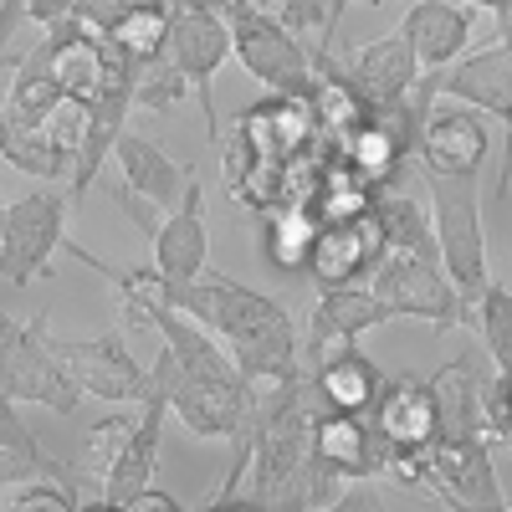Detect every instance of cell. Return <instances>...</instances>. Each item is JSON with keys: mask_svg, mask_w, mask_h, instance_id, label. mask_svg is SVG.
I'll return each mask as SVG.
<instances>
[{"mask_svg": "<svg viewBox=\"0 0 512 512\" xmlns=\"http://www.w3.org/2000/svg\"><path fill=\"white\" fill-rule=\"evenodd\" d=\"M57 349L72 369V379L88 390L93 400H108V405H149L159 395V379L154 369H144V359H134L128 338L113 328V333H98V338H57Z\"/></svg>", "mask_w": 512, "mask_h": 512, "instance_id": "cell-8", "label": "cell"}, {"mask_svg": "<svg viewBox=\"0 0 512 512\" xmlns=\"http://www.w3.org/2000/svg\"><path fill=\"white\" fill-rule=\"evenodd\" d=\"M175 415L169 410V400L164 395H154L149 405H144V415H139V425H134V436H128V446H123V456L113 461V472L103 477V502L98 507H128V497L134 492H144L149 482H154V466H159V436H164V420Z\"/></svg>", "mask_w": 512, "mask_h": 512, "instance_id": "cell-20", "label": "cell"}, {"mask_svg": "<svg viewBox=\"0 0 512 512\" xmlns=\"http://www.w3.org/2000/svg\"><path fill=\"white\" fill-rule=\"evenodd\" d=\"M67 210H77L72 190H41L6 205V216H0V272H6L11 292L47 277L52 256L67 246Z\"/></svg>", "mask_w": 512, "mask_h": 512, "instance_id": "cell-6", "label": "cell"}, {"mask_svg": "<svg viewBox=\"0 0 512 512\" xmlns=\"http://www.w3.org/2000/svg\"><path fill=\"white\" fill-rule=\"evenodd\" d=\"M0 507H6V512H77L82 492L72 482H62V477H36L26 487H11Z\"/></svg>", "mask_w": 512, "mask_h": 512, "instance_id": "cell-32", "label": "cell"}, {"mask_svg": "<svg viewBox=\"0 0 512 512\" xmlns=\"http://www.w3.org/2000/svg\"><path fill=\"white\" fill-rule=\"evenodd\" d=\"M390 256V236H384L379 216L364 210V216H349V221H328L323 236H318V251L308 262V277L318 292L328 287H359L374 277V267Z\"/></svg>", "mask_w": 512, "mask_h": 512, "instance_id": "cell-12", "label": "cell"}, {"mask_svg": "<svg viewBox=\"0 0 512 512\" xmlns=\"http://www.w3.org/2000/svg\"><path fill=\"white\" fill-rule=\"evenodd\" d=\"M349 477L338 472V466H328L318 451L297 466V477L287 482V492H282V512H318V507H344V497H349Z\"/></svg>", "mask_w": 512, "mask_h": 512, "instance_id": "cell-29", "label": "cell"}, {"mask_svg": "<svg viewBox=\"0 0 512 512\" xmlns=\"http://www.w3.org/2000/svg\"><path fill=\"white\" fill-rule=\"evenodd\" d=\"M123 512H180V497H169L164 487H144V492H134V497H128V507Z\"/></svg>", "mask_w": 512, "mask_h": 512, "instance_id": "cell-36", "label": "cell"}, {"mask_svg": "<svg viewBox=\"0 0 512 512\" xmlns=\"http://www.w3.org/2000/svg\"><path fill=\"white\" fill-rule=\"evenodd\" d=\"M169 57L180 62V72L190 77V88L200 93V113H205V134H210V144H221L216 72H221V67L236 57L231 16H226V11H195V6H175V36H169Z\"/></svg>", "mask_w": 512, "mask_h": 512, "instance_id": "cell-9", "label": "cell"}, {"mask_svg": "<svg viewBox=\"0 0 512 512\" xmlns=\"http://www.w3.org/2000/svg\"><path fill=\"white\" fill-rule=\"evenodd\" d=\"M313 384H318L323 410H354V415H369L374 400H379V390H384V374H379V364L354 344V349H344L338 359H328L323 369H313Z\"/></svg>", "mask_w": 512, "mask_h": 512, "instance_id": "cell-23", "label": "cell"}, {"mask_svg": "<svg viewBox=\"0 0 512 512\" xmlns=\"http://www.w3.org/2000/svg\"><path fill=\"white\" fill-rule=\"evenodd\" d=\"M118 169H123V185L134 190L139 200H149L154 210H175L180 200H185V190H190V180H195V169H185V164H175L154 139H144V134H128L123 128V139H118Z\"/></svg>", "mask_w": 512, "mask_h": 512, "instance_id": "cell-19", "label": "cell"}, {"mask_svg": "<svg viewBox=\"0 0 512 512\" xmlns=\"http://www.w3.org/2000/svg\"><path fill=\"white\" fill-rule=\"evenodd\" d=\"M128 6H139V0H82V6H77V16L82 21H88V26H98V31H108Z\"/></svg>", "mask_w": 512, "mask_h": 512, "instance_id": "cell-35", "label": "cell"}, {"mask_svg": "<svg viewBox=\"0 0 512 512\" xmlns=\"http://www.w3.org/2000/svg\"><path fill=\"white\" fill-rule=\"evenodd\" d=\"M374 195H379V185L364 175V169L349 159V154H328V164H323V180H318V195H313V210L323 216V226L328 221H349V216H364V210H374Z\"/></svg>", "mask_w": 512, "mask_h": 512, "instance_id": "cell-27", "label": "cell"}, {"mask_svg": "<svg viewBox=\"0 0 512 512\" xmlns=\"http://www.w3.org/2000/svg\"><path fill=\"white\" fill-rule=\"evenodd\" d=\"M323 236V216L313 205H277L262 216V231H256V246H262V262L282 277H308V262L318 251Z\"/></svg>", "mask_w": 512, "mask_h": 512, "instance_id": "cell-21", "label": "cell"}, {"mask_svg": "<svg viewBox=\"0 0 512 512\" xmlns=\"http://www.w3.org/2000/svg\"><path fill=\"white\" fill-rule=\"evenodd\" d=\"M262 11H272L277 21H287L297 36L313 31L318 41L313 47H323V36H328V0H256Z\"/></svg>", "mask_w": 512, "mask_h": 512, "instance_id": "cell-33", "label": "cell"}, {"mask_svg": "<svg viewBox=\"0 0 512 512\" xmlns=\"http://www.w3.org/2000/svg\"><path fill=\"white\" fill-rule=\"evenodd\" d=\"M118 205L144 226V236L154 246V267H159V277L169 287L200 282L210 272V231H205V190H200V180H190V190H185V200L175 210H154L128 185H123Z\"/></svg>", "mask_w": 512, "mask_h": 512, "instance_id": "cell-5", "label": "cell"}, {"mask_svg": "<svg viewBox=\"0 0 512 512\" xmlns=\"http://www.w3.org/2000/svg\"><path fill=\"white\" fill-rule=\"evenodd\" d=\"M415 159L425 175H482L487 164V113L441 98L420 123Z\"/></svg>", "mask_w": 512, "mask_h": 512, "instance_id": "cell-13", "label": "cell"}, {"mask_svg": "<svg viewBox=\"0 0 512 512\" xmlns=\"http://www.w3.org/2000/svg\"><path fill=\"white\" fill-rule=\"evenodd\" d=\"M154 379H159V395L169 400V410H175V420L190 436H200V441H241V436L256 431L246 379H221V374L185 369L169 349H159Z\"/></svg>", "mask_w": 512, "mask_h": 512, "instance_id": "cell-3", "label": "cell"}, {"mask_svg": "<svg viewBox=\"0 0 512 512\" xmlns=\"http://www.w3.org/2000/svg\"><path fill=\"white\" fill-rule=\"evenodd\" d=\"M344 72L354 77V88L359 98L374 108V113H390V108H405L420 88V57L410 47V36L405 31H390V36H379V41H364V47L344 62Z\"/></svg>", "mask_w": 512, "mask_h": 512, "instance_id": "cell-14", "label": "cell"}, {"mask_svg": "<svg viewBox=\"0 0 512 512\" xmlns=\"http://www.w3.org/2000/svg\"><path fill=\"white\" fill-rule=\"evenodd\" d=\"M400 31L410 36V47L420 57L425 72H441L451 62L466 57L472 47V31H477V11L461 6V0H415L405 11Z\"/></svg>", "mask_w": 512, "mask_h": 512, "instance_id": "cell-18", "label": "cell"}, {"mask_svg": "<svg viewBox=\"0 0 512 512\" xmlns=\"http://www.w3.org/2000/svg\"><path fill=\"white\" fill-rule=\"evenodd\" d=\"M26 6V16L47 31V26H57V21H67V16H77V6L82 0H21Z\"/></svg>", "mask_w": 512, "mask_h": 512, "instance_id": "cell-34", "label": "cell"}, {"mask_svg": "<svg viewBox=\"0 0 512 512\" xmlns=\"http://www.w3.org/2000/svg\"><path fill=\"white\" fill-rule=\"evenodd\" d=\"M313 451L328 466H338L349 482H384L395 456V446L379 436L374 415H354V410H323L313 425Z\"/></svg>", "mask_w": 512, "mask_h": 512, "instance_id": "cell-16", "label": "cell"}, {"mask_svg": "<svg viewBox=\"0 0 512 512\" xmlns=\"http://www.w3.org/2000/svg\"><path fill=\"white\" fill-rule=\"evenodd\" d=\"M103 36H108V47L118 57H128L134 67L159 62V57H169V36H175V0H139V6H128Z\"/></svg>", "mask_w": 512, "mask_h": 512, "instance_id": "cell-24", "label": "cell"}, {"mask_svg": "<svg viewBox=\"0 0 512 512\" xmlns=\"http://www.w3.org/2000/svg\"><path fill=\"white\" fill-rule=\"evenodd\" d=\"M374 425L379 436L390 441L395 451H420L431 446L441 431V405H436V384L420 379V374H400V379H384V390L374 400Z\"/></svg>", "mask_w": 512, "mask_h": 512, "instance_id": "cell-17", "label": "cell"}, {"mask_svg": "<svg viewBox=\"0 0 512 512\" xmlns=\"http://www.w3.org/2000/svg\"><path fill=\"white\" fill-rule=\"evenodd\" d=\"M359 6H384V0H359Z\"/></svg>", "mask_w": 512, "mask_h": 512, "instance_id": "cell-41", "label": "cell"}, {"mask_svg": "<svg viewBox=\"0 0 512 512\" xmlns=\"http://www.w3.org/2000/svg\"><path fill=\"white\" fill-rule=\"evenodd\" d=\"M0 154H6L11 169H21L31 180H72V169H77V159L62 154L41 128H6L0 123Z\"/></svg>", "mask_w": 512, "mask_h": 512, "instance_id": "cell-28", "label": "cell"}, {"mask_svg": "<svg viewBox=\"0 0 512 512\" xmlns=\"http://www.w3.org/2000/svg\"><path fill=\"white\" fill-rule=\"evenodd\" d=\"M134 425L139 420H123V415H103L88 436H82V466L103 482L108 472H113V461L123 456V446H128V436H134Z\"/></svg>", "mask_w": 512, "mask_h": 512, "instance_id": "cell-31", "label": "cell"}, {"mask_svg": "<svg viewBox=\"0 0 512 512\" xmlns=\"http://www.w3.org/2000/svg\"><path fill=\"white\" fill-rule=\"evenodd\" d=\"M231 134L251 149V154H267V159H292V154H303L323 139V128H318V108L308 98H287V93H267L262 103H251L241 108L236 128Z\"/></svg>", "mask_w": 512, "mask_h": 512, "instance_id": "cell-15", "label": "cell"}, {"mask_svg": "<svg viewBox=\"0 0 512 512\" xmlns=\"http://www.w3.org/2000/svg\"><path fill=\"white\" fill-rule=\"evenodd\" d=\"M185 93H190V77L180 72L175 57L144 62V67L134 72V108H139V113H164V108H175Z\"/></svg>", "mask_w": 512, "mask_h": 512, "instance_id": "cell-30", "label": "cell"}, {"mask_svg": "<svg viewBox=\"0 0 512 512\" xmlns=\"http://www.w3.org/2000/svg\"><path fill=\"white\" fill-rule=\"evenodd\" d=\"M369 287L390 303L395 318H420L431 328H466V303L456 282L446 277L441 262L431 256H415V251H390L384 262L374 267Z\"/></svg>", "mask_w": 512, "mask_h": 512, "instance_id": "cell-7", "label": "cell"}, {"mask_svg": "<svg viewBox=\"0 0 512 512\" xmlns=\"http://www.w3.org/2000/svg\"><path fill=\"white\" fill-rule=\"evenodd\" d=\"M349 6H359V0H328V36H323V47H313V52H333V36H338V26H344Z\"/></svg>", "mask_w": 512, "mask_h": 512, "instance_id": "cell-37", "label": "cell"}, {"mask_svg": "<svg viewBox=\"0 0 512 512\" xmlns=\"http://www.w3.org/2000/svg\"><path fill=\"white\" fill-rule=\"evenodd\" d=\"M67 93H62V82H57V72L47 67V57L36 52V41H31V52H26V62L6 77V128H41L47 123V113L62 103Z\"/></svg>", "mask_w": 512, "mask_h": 512, "instance_id": "cell-26", "label": "cell"}, {"mask_svg": "<svg viewBox=\"0 0 512 512\" xmlns=\"http://www.w3.org/2000/svg\"><path fill=\"white\" fill-rule=\"evenodd\" d=\"M425 185H431V210H436L441 267L456 282L466 303V328H472L482 292L497 282L487 256V231H482V175H425Z\"/></svg>", "mask_w": 512, "mask_h": 512, "instance_id": "cell-1", "label": "cell"}, {"mask_svg": "<svg viewBox=\"0 0 512 512\" xmlns=\"http://www.w3.org/2000/svg\"><path fill=\"white\" fill-rule=\"evenodd\" d=\"M374 216H379L384 236H390V251H415V256L441 262V236H436V210L431 205H420L400 185H379Z\"/></svg>", "mask_w": 512, "mask_h": 512, "instance_id": "cell-25", "label": "cell"}, {"mask_svg": "<svg viewBox=\"0 0 512 512\" xmlns=\"http://www.w3.org/2000/svg\"><path fill=\"white\" fill-rule=\"evenodd\" d=\"M390 318H395L390 303H384V297H379L369 282L318 292V308H313V318H308V338H303V364H308V374L323 369L328 359H338L344 349H354L364 333L384 328Z\"/></svg>", "mask_w": 512, "mask_h": 512, "instance_id": "cell-11", "label": "cell"}, {"mask_svg": "<svg viewBox=\"0 0 512 512\" xmlns=\"http://www.w3.org/2000/svg\"><path fill=\"white\" fill-rule=\"evenodd\" d=\"M497 31H502V41L512 47V16H507V21H497Z\"/></svg>", "mask_w": 512, "mask_h": 512, "instance_id": "cell-39", "label": "cell"}, {"mask_svg": "<svg viewBox=\"0 0 512 512\" xmlns=\"http://www.w3.org/2000/svg\"><path fill=\"white\" fill-rule=\"evenodd\" d=\"M36 477H62V482L77 487V472L67 461L41 451V441L31 436V425L21 420L16 400H6V405H0V487L11 492V487H26Z\"/></svg>", "mask_w": 512, "mask_h": 512, "instance_id": "cell-22", "label": "cell"}, {"mask_svg": "<svg viewBox=\"0 0 512 512\" xmlns=\"http://www.w3.org/2000/svg\"><path fill=\"white\" fill-rule=\"evenodd\" d=\"M226 16H231V36H236V62L262 82L267 93H287V98L313 103L318 62L303 47V36L287 21H277L272 11H262L256 0H236Z\"/></svg>", "mask_w": 512, "mask_h": 512, "instance_id": "cell-4", "label": "cell"}, {"mask_svg": "<svg viewBox=\"0 0 512 512\" xmlns=\"http://www.w3.org/2000/svg\"><path fill=\"white\" fill-rule=\"evenodd\" d=\"M0 395L6 400H31V405H47L52 415H72L88 390L72 379L62 349H57V333L47 328V318H6L0 323Z\"/></svg>", "mask_w": 512, "mask_h": 512, "instance_id": "cell-2", "label": "cell"}, {"mask_svg": "<svg viewBox=\"0 0 512 512\" xmlns=\"http://www.w3.org/2000/svg\"><path fill=\"white\" fill-rule=\"evenodd\" d=\"M461 6L487 11V16H497V21H507V16H512V0H461Z\"/></svg>", "mask_w": 512, "mask_h": 512, "instance_id": "cell-38", "label": "cell"}, {"mask_svg": "<svg viewBox=\"0 0 512 512\" xmlns=\"http://www.w3.org/2000/svg\"><path fill=\"white\" fill-rule=\"evenodd\" d=\"M502 369H512V349H507V359H502V364H497V374H502Z\"/></svg>", "mask_w": 512, "mask_h": 512, "instance_id": "cell-40", "label": "cell"}, {"mask_svg": "<svg viewBox=\"0 0 512 512\" xmlns=\"http://www.w3.org/2000/svg\"><path fill=\"white\" fill-rule=\"evenodd\" d=\"M441 98L466 103L477 113H492L502 123V169H497V195H512V47H482L441 67Z\"/></svg>", "mask_w": 512, "mask_h": 512, "instance_id": "cell-10", "label": "cell"}]
</instances>
